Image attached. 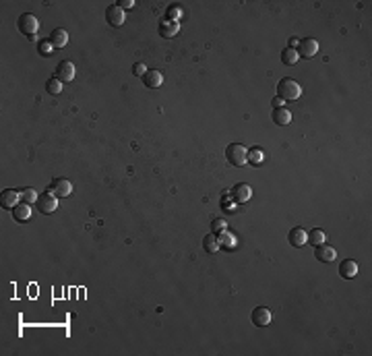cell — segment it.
Wrapping results in <instances>:
<instances>
[{"mask_svg":"<svg viewBox=\"0 0 372 356\" xmlns=\"http://www.w3.org/2000/svg\"><path fill=\"white\" fill-rule=\"evenodd\" d=\"M356 274H358V263L354 259H345L339 263V276L343 280H352L356 278Z\"/></svg>","mask_w":372,"mask_h":356,"instance_id":"15","label":"cell"},{"mask_svg":"<svg viewBox=\"0 0 372 356\" xmlns=\"http://www.w3.org/2000/svg\"><path fill=\"white\" fill-rule=\"evenodd\" d=\"M37 197L39 195L33 189H23V191H21V201H23V203H29V205L31 203H37Z\"/></svg>","mask_w":372,"mask_h":356,"instance_id":"25","label":"cell"},{"mask_svg":"<svg viewBox=\"0 0 372 356\" xmlns=\"http://www.w3.org/2000/svg\"><path fill=\"white\" fill-rule=\"evenodd\" d=\"M302 96V87L298 81L286 77L277 83V98H281L283 102H296Z\"/></svg>","mask_w":372,"mask_h":356,"instance_id":"1","label":"cell"},{"mask_svg":"<svg viewBox=\"0 0 372 356\" xmlns=\"http://www.w3.org/2000/svg\"><path fill=\"white\" fill-rule=\"evenodd\" d=\"M178 31H180V23H178V21H170V19H166V17L160 21V35H162V37L170 39V37H174V35H178Z\"/></svg>","mask_w":372,"mask_h":356,"instance_id":"11","label":"cell"},{"mask_svg":"<svg viewBox=\"0 0 372 356\" xmlns=\"http://www.w3.org/2000/svg\"><path fill=\"white\" fill-rule=\"evenodd\" d=\"M283 104H286V102H283L281 98H273V108H281Z\"/></svg>","mask_w":372,"mask_h":356,"instance_id":"32","label":"cell"},{"mask_svg":"<svg viewBox=\"0 0 372 356\" xmlns=\"http://www.w3.org/2000/svg\"><path fill=\"white\" fill-rule=\"evenodd\" d=\"M271 118H273V122H275L277 126H286V124H290V122H292V112H290V110H288L286 106H281V108H273Z\"/></svg>","mask_w":372,"mask_h":356,"instance_id":"14","label":"cell"},{"mask_svg":"<svg viewBox=\"0 0 372 356\" xmlns=\"http://www.w3.org/2000/svg\"><path fill=\"white\" fill-rule=\"evenodd\" d=\"M105 21H108V25H110V27H120V25H124V21H126V13L118 5H110L105 9Z\"/></svg>","mask_w":372,"mask_h":356,"instance_id":"5","label":"cell"},{"mask_svg":"<svg viewBox=\"0 0 372 356\" xmlns=\"http://www.w3.org/2000/svg\"><path fill=\"white\" fill-rule=\"evenodd\" d=\"M296 52H298V56H302V58H312V56L318 52V41L312 39V37H304V39H300Z\"/></svg>","mask_w":372,"mask_h":356,"instance_id":"6","label":"cell"},{"mask_svg":"<svg viewBox=\"0 0 372 356\" xmlns=\"http://www.w3.org/2000/svg\"><path fill=\"white\" fill-rule=\"evenodd\" d=\"M298 43H300V39L292 37V39H290V48H292V50H296V48H298Z\"/></svg>","mask_w":372,"mask_h":356,"instance_id":"33","label":"cell"},{"mask_svg":"<svg viewBox=\"0 0 372 356\" xmlns=\"http://www.w3.org/2000/svg\"><path fill=\"white\" fill-rule=\"evenodd\" d=\"M226 160L232 166H244L248 164V149L240 143H230L226 147Z\"/></svg>","mask_w":372,"mask_h":356,"instance_id":"2","label":"cell"},{"mask_svg":"<svg viewBox=\"0 0 372 356\" xmlns=\"http://www.w3.org/2000/svg\"><path fill=\"white\" fill-rule=\"evenodd\" d=\"M37 50H39V54H41V56H50L56 48L52 46V41H50V39H41V41H39V46H37Z\"/></svg>","mask_w":372,"mask_h":356,"instance_id":"27","label":"cell"},{"mask_svg":"<svg viewBox=\"0 0 372 356\" xmlns=\"http://www.w3.org/2000/svg\"><path fill=\"white\" fill-rule=\"evenodd\" d=\"M288 242L292 244V247H296V249L304 247V244H306V232L302 228H292L288 232Z\"/></svg>","mask_w":372,"mask_h":356,"instance_id":"19","label":"cell"},{"mask_svg":"<svg viewBox=\"0 0 372 356\" xmlns=\"http://www.w3.org/2000/svg\"><path fill=\"white\" fill-rule=\"evenodd\" d=\"M182 15H184V9L180 5H170L166 9V19H170V21H178Z\"/></svg>","mask_w":372,"mask_h":356,"instance_id":"23","label":"cell"},{"mask_svg":"<svg viewBox=\"0 0 372 356\" xmlns=\"http://www.w3.org/2000/svg\"><path fill=\"white\" fill-rule=\"evenodd\" d=\"M46 92L50 94V96H58L60 92H62V81L60 79H48L46 81Z\"/></svg>","mask_w":372,"mask_h":356,"instance_id":"24","label":"cell"},{"mask_svg":"<svg viewBox=\"0 0 372 356\" xmlns=\"http://www.w3.org/2000/svg\"><path fill=\"white\" fill-rule=\"evenodd\" d=\"M232 197H234V201H236V203H246L248 199L252 197V189H250V185H244V183L236 185V187L232 189Z\"/></svg>","mask_w":372,"mask_h":356,"instance_id":"13","label":"cell"},{"mask_svg":"<svg viewBox=\"0 0 372 356\" xmlns=\"http://www.w3.org/2000/svg\"><path fill=\"white\" fill-rule=\"evenodd\" d=\"M50 191H52L56 197H71V195H73V185L67 181V178H54V183H52Z\"/></svg>","mask_w":372,"mask_h":356,"instance_id":"12","label":"cell"},{"mask_svg":"<svg viewBox=\"0 0 372 356\" xmlns=\"http://www.w3.org/2000/svg\"><path fill=\"white\" fill-rule=\"evenodd\" d=\"M48 39L52 41V46H54L56 50H62V48L69 43V33H67V29L58 27V29H54V31L50 33V37H48Z\"/></svg>","mask_w":372,"mask_h":356,"instance_id":"17","label":"cell"},{"mask_svg":"<svg viewBox=\"0 0 372 356\" xmlns=\"http://www.w3.org/2000/svg\"><path fill=\"white\" fill-rule=\"evenodd\" d=\"M220 247H222V244H220V238H217L213 232H211V234H207V236H203V249H205L207 253H211V255H213V253L220 251Z\"/></svg>","mask_w":372,"mask_h":356,"instance_id":"20","label":"cell"},{"mask_svg":"<svg viewBox=\"0 0 372 356\" xmlns=\"http://www.w3.org/2000/svg\"><path fill=\"white\" fill-rule=\"evenodd\" d=\"M56 79L62 83H71L75 79V64L71 60H60L56 66Z\"/></svg>","mask_w":372,"mask_h":356,"instance_id":"8","label":"cell"},{"mask_svg":"<svg viewBox=\"0 0 372 356\" xmlns=\"http://www.w3.org/2000/svg\"><path fill=\"white\" fill-rule=\"evenodd\" d=\"M250 321L254 327H267L271 323V308L267 306H256L250 313Z\"/></svg>","mask_w":372,"mask_h":356,"instance_id":"7","label":"cell"},{"mask_svg":"<svg viewBox=\"0 0 372 356\" xmlns=\"http://www.w3.org/2000/svg\"><path fill=\"white\" fill-rule=\"evenodd\" d=\"M37 209L41 211V213H54L56 209H58V197L52 193V191H48V193H41L39 197H37Z\"/></svg>","mask_w":372,"mask_h":356,"instance_id":"4","label":"cell"},{"mask_svg":"<svg viewBox=\"0 0 372 356\" xmlns=\"http://www.w3.org/2000/svg\"><path fill=\"white\" fill-rule=\"evenodd\" d=\"M13 217H15V221H27L31 217V205L21 201L19 205L13 207Z\"/></svg>","mask_w":372,"mask_h":356,"instance_id":"18","label":"cell"},{"mask_svg":"<svg viewBox=\"0 0 372 356\" xmlns=\"http://www.w3.org/2000/svg\"><path fill=\"white\" fill-rule=\"evenodd\" d=\"M17 27H19V31H21V33H25L27 37H31V35H37V31H39V21H37V17H35V15L25 13V15H21V17H19Z\"/></svg>","mask_w":372,"mask_h":356,"instance_id":"3","label":"cell"},{"mask_svg":"<svg viewBox=\"0 0 372 356\" xmlns=\"http://www.w3.org/2000/svg\"><path fill=\"white\" fill-rule=\"evenodd\" d=\"M141 79H143V85L149 87V89H157V87H162V83H164V75H162L160 71H155V69H153V71H147Z\"/></svg>","mask_w":372,"mask_h":356,"instance_id":"16","label":"cell"},{"mask_svg":"<svg viewBox=\"0 0 372 356\" xmlns=\"http://www.w3.org/2000/svg\"><path fill=\"white\" fill-rule=\"evenodd\" d=\"M116 5H118V7L122 9V11H124V9H130V7H135V0H120V3H116Z\"/></svg>","mask_w":372,"mask_h":356,"instance_id":"31","label":"cell"},{"mask_svg":"<svg viewBox=\"0 0 372 356\" xmlns=\"http://www.w3.org/2000/svg\"><path fill=\"white\" fill-rule=\"evenodd\" d=\"M248 164H254V166L262 164V151L260 149H250L248 151Z\"/></svg>","mask_w":372,"mask_h":356,"instance_id":"28","label":"cell"},{"mask_svg":"<svg viewBox=\"0 0 372 356\" xmlns=\"http://www.w3.org/2000/svg\"><path fill=\"white\" fill-rule=\"evenodd\" d=\"M298 60H300V56H298V52H296V50H292V48H286V50L281 52V62H283V64L294 66Z\"/></svg>","mask_w":372,"mask_h":356,"instance_id":"22","label":"cell"},{"mask_svg":"<svg viewBox=\"0 0 372 356\" xmlns=\"http://www.w3.org/2000/svg\"><path fill=\"white\" fill-rule=\"evenodd\" d=\"M337 257V251L333 247H329V244H318V247H314V259L321 261V263H333Z\"/></svg>","mask_w":372,"mask_h":356,"instance_id":"9","label":"cell"},{"mask_svg":"<svg viewBox=\"0 0 372 356\" xmlns=\"http://www.w3.org/2000/svg\"><path fill=\"white\" fill-rule=\"evenodd\" d=\"M228 230V224H226V219H222V217H215L213 221H211V232L217 236V234H222V232H226Z\"/></svg>","mask_w":372,"mask_h":356,"instance_id":"26","label":"cell"},{"mask_svg":"<svg viewBox=\"0 0 372 356\" xmlns=\"http://www.w3.org/2000/svg\"><path fill=\"white\" fill-rule=\"evenodd\" d=\"M147 71H149V69L145 66V62H137V64L133 66V75H137V77H143Z\"/></svg>","mask_w":372,"mask_h":356,"instance_id":"30","label":"cell"},{"mask_svg":"<svg viewBox=\"0 0 372 356\" xmlns=\"http://www.w3.org/2000/svg\"><path fill=\"white\" fill-rule=\"evenodd\" d=\"M306 242L312 244V247H318V244H323V242H325V232H323V230H318V228L310 230L308 234H306Z\"/></svg>","mask_w":372,"mask_h":356,"instance_id":"21","label":"cell"},{"mask_svg":"<svg viewBox=\"0 0 372 356\" xmlns=\"http://www.w3.org/2000/svg\"><path fill=\"white\" fill-rule=\"evenodd\" d=\"M220 236H222V242H220V244H224V247L232 249V247H234V244H236V238H234V236H232V234H230L228 230H226V232H222Z\"/></svg>","mask_w":372,"mask_h":356,"instance_id":"29","label":"cell"},{"mask_svg":"<svg viewBox=\"0 0 372 356\" xmlns=\"http://www.w3.org/2000/svg\"><path fill=\"white\" fill-rule=\"evenodd\" d=\"M19 203H21V193H17L13 189H5L0 193V205H3V209H13Z\"/></svg>","mask_w":372,"mask_h":356,"instance_id":"10","label":"cell"}]
</instances>
